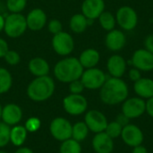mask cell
<instances>
[{"mask_svg": "<svg viewBox=\"0 0 153 153\" xmlns=\"http://www.w3.org/2000/svg\"><path fill=\"white\" fill-rule=\"evenodd\" d=\"M47 27H48V30L52 35H55V34H57V33L63 31V24H62L61 21L58 19H51L49 21H48Z\"/></svg>", "mask_w": 153, "mask_h": 153, "instance_id": "34", "label": "cell"}, {"mask_svg": "<svg viewBox=\"0 0 153 153\" xmlns=\"http://www.w3.org/2000/svg\"><path fill=\"white\" fill-rule=\"evenodd\" d=\"M24 126H25L26 130L28 131V133H35L40 128L41 121L39 117H31L25 122Z\"/></svg>", "mask_w": 153, "mask_h": 153, "instance_id": "33", "label": "cell"}, {"mask_svg": "<svg viewBox=\"0 0 153 153\" xmlns=\"http://www.w3.org/2000/svg\"><path fill=\"white\" fill-rule=\"evenodd\" d=\"M68 84H69L68 89H69V91L71 94H82L83 92V91L85 90L84 85L82 84L81 79L73 81Z\"/></svg>", "mask_w": 153, "mask_h": 153, "instance_id": "35", "label": "cell"}, {"mask_svg": "<svg viewBox=\"0 0 153 153\" xmlns=\"http://www.w3.org/2000/svg\"><path fill=\"white\" fill-rule=\"evenodd\" d=\"M90 130L84 121H80L73 125L72 138L79 143L83 142L89 135Z\"/></svg>", "mask_w": 153, "mask_h": 153, "instance_id": "25", "label": "cell"}, {"mask_svg": "<svg viewBox=\"0 0 153 153\" xmlns=\"http://www.w3.org/2000/svg\"><path fill=\"white\" fill-rule=\"evenodd\" d=\"M72 127L73 125L70 123V121L59 117L51 121L49 131L54 139L62 143L72 138Z\"/></svg>", "mask_w": 153, "mask_h": 153, "instance_id": "10", "label": "cell"}, {"mask_svg": "<svg viewBox=\"0 0 153 153\" xmlns=\"http://www.w3.org/2000/svg\"><path fill=\"white\" fill-rule=\"evenodd\" d=\"M152 72H153V70H152Z\"/></svg>", "mask_w": 153, "mask_h": 153, "instance_id": "46", "label": "cell"}, {"mask_svg": "<svg viewBox=\"0 0 153 153\" xmlns=\"http://www.w3.org/2000/svg\"><path fill=\"white\" fill-rule=\"evenodd\" d=\"M146 113L153 118V97L146 100Z\"/></svg>", "mask_w": 153, "mask_h": 153, "instance_id": "40", "label": "cell"}, {"mask_svg": "<svg viewBox=\"0 0 153 153\" xmlns=\"http://www.w3.org/2000/svg\"><path fill=\"white\" fill-rule=\"evenodd\" d=\"M84 68L79 59L74 56H65L54 66L53 74L55 78L64 83H70L73 81L81 79Z\"/></svg>", "mask_w": 153, "mask_h": 153, "instance_id": "2", "label": "cell"}, {"mask_svg": "<svg viewBox=\"0 0 153 153\" xmlns=\"http://www.w3.org/2000/svg\"><path fill=\"white\" fill-rule=\"evenodd\" d=\"M4 60L7 65L11 66H14V65H17L21 62V56L17 51L9 49L4 55Z\"/></svg>", "mask_w": 153, "mask_h": 153, "instance_id": "32", "label": "cell"}, {"mask_svg": "<svg viewBox=\"0 0 153 153\" xmlns=\"http://www.w3.org/2000/svg\"><path fill=\"white\" fill-rule=\"evenodd\" d=\"M4 17L0 13V33L4 31Z\"/></svg>", "mask_w": 153, "mask_h": 153, "instance_id": "43", "label": "cell"}, {"mask_svg": "<svg viewBox=\"0 0 153 153\" xmlns=\"http://www.w3.org/2000/svg\"><path fill=\"white\" fill-rule=\"evenodd\" d=\"M131 61L132 65L141 72H151L153 70V54L145 48L135 50Z\"/></svg>", "mask_w": 153, "mask_h": 153, "instance_id": "13", "label": "cell"}, {"mask_svg": "<svg viewBox=\"0 0 153 153\" xmlns=\"http://www.w3.org/2000/svg\"><path fill=\"white\" fill-rule=\"evenodd\" d=\"M55 81L49 75L35 77L28 85L26 93L30 100L35 102L46 101L55 92Z\"/></svg>", "mask_w": 153, "mask_h": 153, "instance_id": "3", "label": "cell"}, {"mask_svg": "<svg viewBox=\"0 0 153 153\" xmlns=\"http://www.w3.org/2000/svg\"><path fill=\"white\" fill-rule=\"evenodd\" d=\"M115 121H117V122L119 125H121L123 127L126 126V125L130 124V119H129L126 115H124L123 113H120L119 115H117V116L116 117Z\"/></svg>", "mask_w": 153, "mask_h": 153, "instance_id": "37", "label": "cell"}, {"mask_svg": "<svg viewBox=\"0 0 153 153\" xmlns=\"http://www.w3.org/2000/svg\"><path fill=\"white\" fill-rule=\"evenodd\" d=\"M115 16L117 24L126 31L134 30L138 24V14L136 11L129 5H123L119 7Z\"/></svg>", "mask_w": 153, "mask_h": 153, "instance_id": "7", "label": "cell"}, {"mask_svg": "<svg viewBox=\"0 0 153 153\" xmlns=\"http://www.w3.org/2000/svg\"><path fill=\"white\" fill-rule=\"evenodd\" d=\"M104 0H83L82 4V13L89 20H96L105 11Z\"/></svg>", "mask_w": 153, "mask_h": 153, "instance_id": "17", "label": "cell"}, {"mask_svg": "<svg viewBox=\"0 0 153 153\" xmlns=\"http://www.w3.org/2000/svg\"><path fill=\"white\" fill-rule=\"evenodd\" d=\"M132 153H149L148 152V150L146 147H144L143 144L141 145H138V146H135L133 148V152Z\"/></svg>", "mask_w": 153, "mask_h": 153, "instance_id": "41", "label": "cell"}, {"mask_svg": "<svg viewBox=\"0 0 153 153\" xmlns=\"http://www.w3.org/2000/svg\"><path fill=\"white\" fill-rule=\"evenodd\" d=\"M10 132L11 127L4 122H0V149L10 143Z\"/></svg>", "mask_w": 153, "mask_h": 153, "instance_id": "31", "label": "cell"}, {"mask_svg": "<svg viewBox=\"0 0 153 153\" xmlns=\"http://www.w3.org/2000/svg\"><path fill=\"white\" fill-rule=\"evenodd\" d=\"M0 153H6V152H2V151H0Z\"/></svg>", "mask_w": 153, "mask_h": 153, "instance_id": "45", "label": "cell"}, {"mask_svg": "<svg viewBox=\"0 0 153 153\" xmlns=\"http://www.w3.org/2000/svg\"><path fill=\"white\" fill-rule=\"evenodd\" d=\"M81 65L84 69L96 67L100 60V52L92 48L84 49L78 57Z\"/></svg>", "mask_w": 153, "mask_h": 153, "instance_id": "21", "label": "cell"}, {"mask_svg": "<svg viewBox=\"0 0 153 153\" xmlns=\"http://www.w3.org/2000/svg\"><path fill=\"white\" fill-rule=\"evenodd\" d=\"M92 20L87 19L82 13L74 14L69 21V28L70 30L76 34L82 33L86 30L87 27L92 23Z\"/></svg>", "mask_w": 153, "mask_h": 153, "instance_id": "23", "label": "cell"}, {"mask_svg": "<svg viewBox=\"0 0 153 153\" xmlns=\"http://www.w3.org/2000/svg\"><path fill=\"white\" fill-rule=\"evenodd\" d=\"M99 22L100 27L107 30V31H110L114 29H116V25H117V20H116V16L108 12V11H104L98 18Z\"/></svg>", "mask_w": 153, "mask_h": 153, "instance_id": "26", "label": "cell"}, {"mask_svg": "<svg viewBox=\"0 0 153 153\" xmlns=\"http://www.w3.org/2000/svg\"><path fill=\"white\" fill-rule=\"evenodd\" d=\"M28 69L30 73L35 77L48 75L50 72V65L48 62L40 56L32 57L28 64Z\"/></svg>", "mask_w": 153, "mask_h": 153, "instance_id": "20", "label": "cell"}, {"mask_svg": "<svg viewBox=\"0 0 153 153\" xmlns=\"http://www.w3.org/2000/svg\"><path fill=\"white\" fill-rule=\"evenodd\" d=\"M91 146L96 153H112L114 151V140L109 137L105 132L95 134Z\"/></svg>", "mask_w": 153, "mask_h": 153, "instance_id": "19", "label": "cell"}, {"mask_svg": "<svg viewBox=\"0 0 153 153\" xmlns=\"http://www.w3.org/2000/svg\"><path fill=\"white\" fill-rule=\"evenodd\" d=\"M84 122L90 132L94 134L104 132L108 123L107 117L101 111L97 109H91L87 111L84 116Z\"/></svg>", "mask_w": 153, "mask_h": 153, "instance_id": "11", "label": "cell"}, {"mask_svg": "<svg viewBox=\"0 0 153 153\" xmlns=\"http://www.w3.org/2000/svg\"><path fill=\"white\" fill-rule=\"evenodd\" d=\"M51 45L56 54L61 56H68L74 49V39L69 32L63 30L53 35Z\"/></svg>", "mask_w": 153, "mask_h": 153, "instance_id": "5", "label": "cell"}, {"mask_svg": "<svg viewBox=\"0 0 153 153\" xmlns=\"http://www.w3.org/2000/svg\"><path fill=\"white\" fill-rule=\"evenodd\" d=\"M28 30L26 18L22 13H9L4 17V32L8 38L18 39Z\"/></svg>", "mask_w": 153, "mask_h": 153, "instance_id": "4", "label": "cell"}, {"mask_svg": "<svg viewBox=\"0 0 153 153\" xmlns=\"http://www.w3.org/2000/svg\"><path fill=\"white\" fill-rule=\"evenodd\" d=\"M25 18L28 30L31 31H39L48 23V16L41 8L31 9Z\"/></svg>", "mask_w": 153, "mask_h": 153, "instance_id": "14", "label": "cell"}, {"mask_svg": "<svg viewBox=\"0 0 153 153\" xmlns=\"http://www.w3.org/2000/svg\"><path fill=\"white\" fill-rule=\"evenodd\" d=\"M127 69V61L118 54L111 56L107 61V70L110 77L122 78Z\"/></svg>", "mask_w": 153, "mask_h": 153, "instance_id": "16", "label": "cell"}, {"mask_svg": "<svg viewBox=\"0 0 153 153\" xmlns=\"http://www.w3.org/2000/svg\"><path fill=\"white\" fill-rule=\"evenodd\" d=\"M108 76L104 73L103 70L96 67L84 69L82 76L81 81L84 85V88L87 90H100L102 85L107 81Z\"/></svg>", "mask_w": 153, "mask_h": 153, "instance_id": "6", "label": "cell"}, {"mask_svg": "<svg viewBox=\"0 0 153 153\" xmlns=\"http://www.w3.org/2000/svg\"><path fill=\"white\" fill-rule=\"evenodd\" d=\"M121 111L130 120L138 118L146 113V100L138 96L127 98L122 103Z\"/></svg>", "mask_w": 153, "mask_h": 153, "instance_id": "9", "label": "cell"}, {"mask_svg": "<svg viewBox=\"0 0 153 153\" xmlns=\"http://www.w3.org/2000/svg\"><path fill=\"white\" fill-rule=\"evenodd\" d=\"M144 48L153 54V34H150L144 39Z\"/></svg>", "mask_w": 153, "mask_h": 153, "instance_id": "39", "label": "cell"}, {"mask_svg": "<svg viewBox=\"0 0 153 153\" xmlns=\"http://www.w3.org/2000/svg\"><path fill=\"white\" fill-rule=\"evenodd\" d=\"M126 44V37L121 30L114 29L108 31L105 38V45L107 48L112 52H118L122 50Z\"/></svg>", "mask_w": 153, "mask_h": 153, "instance_id": "15", "label": "cell"}, {"mask_svg": "<svg viewBox=\"0 0 153 153\" xmlns=\"http://www.w3.org/2000/svg\"><path fill=\"white\" fill-rule=\"evenodd\" d=\"M128 78H129L130 81L135 82H137L138 80H140L142 78V72L139 69H137L135 67H133L128 72Z\"/></svg>", "mask_w": 153, "mask_h": 153, "instance_id": "36", "label": "cell"}, {"mask_svg": "<svg viewBox=\"0 0 153 153\" xmlns=\"http://www.w3.org/2000/svg\"><path fill=\"white\" fill-rule=\"evenodd\" d=\"M9 50V46L6 40L3 38H0V58H4L6 52Z\"/></svg>", "mask_w": 153, "mask_h": 153, "instance_id": "38", "label": "cell"}, {"mask_svg": "<svg viewBox=\"0 0 153 153\" xmlns=\"http://www.w3.org/2000/svg\"><path fill=\"white\" fill-rule=\"evenodd\" d=\"M13 85V76L4 67H0V94H4L10 91Z\"/></svg>", "mask_w": 153, "mask_h": 153, "instance_id": "27", "label": "cell"}, {"mask_svg": "<svg viewBox=\"0 0 153 153\" xmlns=\"http://www.w3.org/2000/svg\"><path fill=\"white\" fill-rule=\"evenodd\" d=\"M14 153H33L32 150H30V148L27 147H19Z\"/></svg>", "mask_w": 153, "mask_h": 153, "instance_id": "42", "label": "cell"}, {"mask_svg": "<svg viewBox=\"0 0 153 153\" xmlns=\"http://www.w3.org/2000/svg\"><path fill=\"white\" fill-rule=\"evenodd\" d=\"M65 111L71 116L84 114L88 108V100L82 94H69L63 100Z\"/></svg>", "mask_w": 153, "mask_h": 153, "instance_id": "8", "label": "cell"}, {"mask_svg": "<svg viewBox=\"0 0 153 153\" xmlns=\"http://www.w3.org/2000/svg\"><path fill=\"white\" fill-rule=\"evenodd\" d=\"M134 91L138 97L145 100L152 98L153 97V80L142 77L134 83Z\"/></svg>", "mask_w": 153, "mask_h": 153, "instance_id": "22", "label": "cell"}, {"mask_svg": "<svg viewBox=\"0 0 153 153\" xmlns=\"http://www.w3.org/2000/svg\"><path fill=\"white\" fill-rule=\"evenodd\" d=\"M27 135L28 131L24 126H13L10 132V142L16 147H22L27 139Z\"/></svg>", "mask_w": 153, "mask_h": 153, "instance_id": "24", "label": "cell"}, {"mask_svg": "<svg viewBox=\"0 0 153 153\" xmlns=\"http://www.w3.org/2000/svg\"><path fill=\"white\" fill-rule=\"evenodd\" d=\"M128 96V85L122 78L109 77L100 89V100L108 106L122 104Z\"/></svg>", "mask_w": 153, "mask_h": 153, "instance_id": "1", "label": "cell"}, {"mask_svg": "<svg viewBox=\"0 0 153 153\" xmlns=\"http://www.w3.org/2000/svg\"><path fill=\"white\" fill-rule=\"evenodd\" d=\"M22 118V110L17 104L9 103L3 107L1 119L9 126L18 125Z\"/></svg>", "mask_w": 153, "mask_h": 153, "instance_id": "18", "label": "cell"}, {"mask_svg": "<svg viewBox=\"0 0 153 153\" xmlns=\"http://www.w3.org/2000/svg\"><path fill=\"white\" fill-rule=\"evenodd\" d=\"M27 6V0H6V8L11 13H22Z\"/></svg>", "mask_w": 153, "mask_h": 153, "instance_id": "29", "label": "cell"}, {"mask_svg": "<svg viewBox=\"0 0 153 153\" xmlns=\"http://www.w3.org/2000/svg\"><path fill=\"white\" fill-rule=\"evenodd\" d=\"M2 109H3V107H2V105L0 104V119H1V116H2Z\"/></svg>", "mask_w": 153, "mask_h": 153, "instance_id": "44", "label": "cell"}, {"mask_svg": "<svg viewBox=\"0 0 153 153\" xmlns=\"http://www.w3.org/2000/svg\"><path fill=\"white\" fill-rule=\"evenodd\" d=\"M122 130H123V126L121 125H119L117 121H112L108 123V126L104 132L114 140L121 136Z\"/></svg>", "mask_w": 153, "mask_h": 153, "instance_id": "30", "label": "cell"}, {"mask_svg": "<svg viewBox=\"0 0 153 153\" xmlns=\"http://www.w3.org/2000/svg\"><path fill=\"white\" fill-rule=\"evenodd\" d=\"M120 137L125 144L132 148L143 144L144 140L143 130L136 125L131 123L123 127Z\"/></svg>", "mask_w": 153, "mask_h": 153, "instance_id": "12", "label": "cell"}, {"mask_svg": "<svg viewBox=\"0 0 153 153\" xmlns=\"http://www.w3.org/2000/svg\"><path fill=\"white\" fill-rule=\"evenodd\" d=\"M60 153H82L81 143L70 138L62 142L59 149Z\"/></svg>", "mask_w": 153, "mask_h": 153, "instance_id": "28", "label": "cell"}]
</instances>
